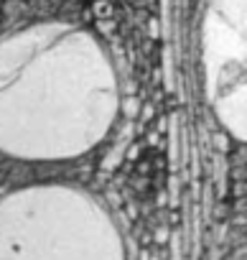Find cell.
<instances>
[{
    "mask_svg": "<svg viewBox=\"0 0 247 260\" xmlns=\"http://www.w3.org/2000/svg\"><path fill=\"white\" fill-rule=\"evenodd\" d=\"M247 0H209L204 13L206 94L217 120L237 141H244L247 107Z\"/></svg>",
    "mask_w": 247,
    "mask_h": 260,
    "instance_id": "7a4b0ae2",
    "label": "cell"
},
{
    "mask_svg": "<svg viewBox=\"0 0 247 260\" xmlns=\"http://www.w3.org/2000/svg\"><path fill=\"white\" fill-rule=\"evenodd\" d=\"M120 89L104 46L87 31L44 21L0 36V151L64 161L99 146Z\"/></svg>",
    "mask_w": 247,
    "mask_h": 260,
    "instance_id": "6da1fadb",
    "label": "cell"
}]
</instances>
